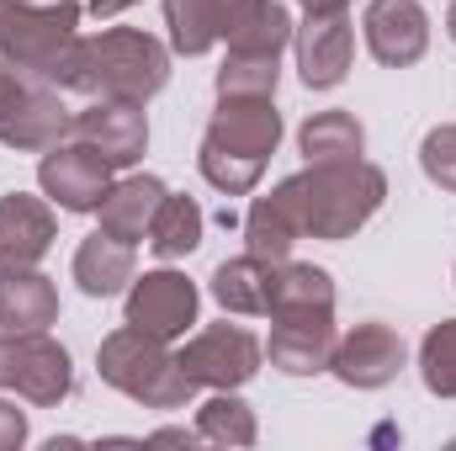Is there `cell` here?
Instances as JSON below:
<instances>
[{
  "label": "cell",
  "instance_id": "f546056e",
  "mask_svg": "<svg viewBox=\"0 0 456 451\" xmlns=\"http://www.w3.org/2000/svg\"><path fill=\"white\" fill-rule=\"evenodd\" d=\"M419 165H425V176H430L441 192H456V122H441V127L425 133Z\"/></svg>",
  "mask_w": 456,
  "mask_h": 451
},
{
  "label": "cell",
  "instance_id": "52a82bcc",
  "mask_svg": "<svg viewBox=\"0 0 456 451\" xmlns=\"http://www.w3.org/2000/svg\"><path fill=\"white\" fill-rule=\"evenodd\" d=\"M0 388L21 393L37 409H53L75 388L69 350L48 330H0Z\"/></svg>",
  "mask_w": 456,
  "mask_h": 451
},
{
  "label": "cell",
  "instance_id": "cb8c5ba5",
  "mask_svg": "<svg viewBox=\"0 0 456 451\" xmlns=\"http://www.w3.org/2000/svg\"><path fill=\"white\" fill-rule=\"evenodd\" d=\"M297 149H303L308 165H345V160H361L366 154V127L350 112H319V117L303 122Z\"/></svg>",
  "mask_w": 456,
  "mask_h": 451
},
{
  "label": "cell",
  "instance_id": "1f68e13d",
  "mask_svg": "<svg viewBox=\"0 0 456 451\" xmlns=\"http://www.w3.org/2000/svg\"><path fill=\"white\" fill-rule=\"evenodd\" d=\"M149 441H154V447H197L202 430H197V425H165V430H154Z\"/></svg>",
  "mask_w": 456,
  "mask_h": 451
},
{
  "label": "cell",
  "instance_id": "277c9868",
  "mask_svg": "<svg viewBox=\"0 0 456 451\" xmlns=\"http://www.w3.org/2000/svg\"><path fill=\"white\" fill-rule=\"evenodd\" d=\"M96 372H102V382H112L117 393H127L143 409H186L197 398V382L186 377L181 356H170L165 340L149 330H133V324L102 340Z\"/></svg>",
  "mask_w": 456,
  "mask_h": 451
},
{
  "label": "cell",
  "instance_id": "8fae6325",
  "mask_svg": "<svg viewBox=\"0 0 456 451\" xmlns=\"http://www.w3.org/2000/svg\"><path fill=\"white\" fill-rule=\"evenodd\" d=\"M361 32H366V48L377 64L387 70H409L425 59L430 48V16L419 0H371L366 16H361Z\"/></svg>",
  "mask_w": 456,
  "mask_h": 451
},
{
  "label": "cell",
  "instance_id": "d6a6232c",
  "mask_svg": "<svg viewBox=\"0 0 456 451\" xmlns=\"http://www.w3.org/2000/svg\"><path fill=\"white\" fill-rule=\"evenodd\" d=\"M303 5V16H330V11H345L350 0H297Z\"/></svg>",
  "mask_w": 456,
  "mask_h": 451
},
{
  "label": "cell",
  "instance_id": "4fadbf2b",
  "mask_svg": "<svg viewBox=\"0 0 456 451\" xmlns=\"http://www.w3.org/2000/svg\"><path fill=\"white\" fill-rule=\"evenodd\" d=\"M292 43H297V70H303V86L308 91H335L345 75H350L355 27H350L345 11L308 16L303 27H292Z\"/></svg>",
  "mask_w": 456,
  "mask_h": 451
},
{
  "label": "cell",
  "instance_id": "e575fe53",
  "mask_svg": "<svg viewBox=\"0 0 456 451\" xmlns=\"http://www.w3.org/2000/svg\"><path fill=\"white\" fill-rule=\"evenodd\" d=\"M446 32H452V43H456V0H452V11H446Z\"/></svg>",
  "mask_w": 456,
  "mask_h": 451
},
{
  "label": "cell",
  "instance_id": "6da1fadb",
  "mask_svg": "<svg viewBox=\"0 0 456 451\" xmlns=\"http://www.w3.org/2000/svg\"><path fill=\"white\" fill-rule=\"evenodd\" d=\"M165 80H170V48L138 27H107L96 37H75V48L53 75L59 91H80L91 102H138V107L159 96Z\"/></svg>",
  "mask_w": 456,
  "mask_h": 451
},
{
  "label": "cell",
  "instance_id": "ffe728a7",
  "mask_svg": "<svg viewBox=\"0 0 456 451\" xmlns=\"http://www.w3.org/2000/svg\"><path fill=\"white\" fill-rule=\"evenodd\" d=\"M138 260H133V244L127 239H117L107 228H96L91 239H80V250H75V282H80V292L86 298H112L122 292L138 271H133Z\"/></svg>",
  "mask_w": 456,
  "mask_h": 451
},
{
  "label": "cell",
  "instance_id": "f1b7e54d",
  "mask_svg": "<svg viewBox=\"0 0 456 451\" xmlns=\"http://www.w3.org/2000/svg\"><path fill=\"white\" fill-rule=\"evenodd\" d=\"M276 80H281V59L228 53L218 70V96H276Z\"/></svg>",
  "mask_w": 456,
  "mask_h": 451
},
{
  "label": "cell",
  "instance_id": "44dd1931",
  "mask_svg": "<svg viewBox=\"0 0 456 451\" xmlns=\"http://www.w3.org/2000/svg\"><path fill=\"white\" fill-rule=\"evenodd\" d=\"M271 287H276V260H260V255H239L213 271V298L228 314H244V319L271 314Z\"/></svg>",
  "mask_w": 456,
  "mask_h": 451
},
{
  "label": "cell",
  "instance_id": "ac0fdd59",
  "mask_svg": "<svg viewBox=\"0 0 456 451\" xmlns=\"http://www.w3.org/2000/svg\"><path fill=\"white\" fill-rule=\"evenodd\" d=\"M59 292L37 266H0V330H48Z\"/></svg>",
  "mask_w": 456,
  "mask_h": 451
},
{
  "label": "cell",
  "instance_id": "3957f363",
  "mask_svg": "<svg viewBox=\"0 0 456 451\" xmlns=\"http://www.w3.org/2000/svg\"><path fill=\"white\" fill-rule=\"evenodd\" d=\"M281 197L292 202V218L303 239H350L355 228L371 224V213L387 197V176L366 160L345 165H308L292 181H281Z\"/></svg>",
  "mask_w": 456,
  "mask_h": 451
},
{
  "label": "cell",
  "instance_id": "5b68a950",
  "mask_svg": "<svg viewBox=\"0 0 456 451\" xmlns=\"http://www.w3.org/2000/svg\"><path fill=\"white\" fill-rule=\"evenodd\" d=\"M80 27V5L59 0V5H27V0H0V59L11 70L43 75L53 80L64 53L75 48Z\"/></svg>",
  "mask_w": 456,
  "mask_h": 451
},
{
  "label": "cell",
  "instance_id": "e0dca14e",
  "mask_svg": "<svg viewBox=\"0 0 456 451\" xmlns=\"http://www.w3.org/2000/svg\"><path fill=\"white\" fill-rule=\"evenodd\" d=\"M53 234L59 224L43 197H27V192L0 197V266H37L53 250Z\"/></svg>",
  "mask_w": 456,
  "mask_h": 451
},
{
  "label": "cell",
  "instance_id": "4dcf8cb0",
  "mask_svg": "<svg viewBox=\"0 0 456 451\" xmlns=\"http://www.w3.org/2000/svg\"><path fill=\"white\" fill-rule=\"evenodd\" d=\"M21 441H27V414L11 398H0V451H16Z\"/></svg>",
  "mask_w": 456,
  "mask_h": 451
},
{
  "label": "cell",
  "instance_id": "8992f818",
  "mask_svg": "<svg viewBox=\"0 0 456 451\" xmlns=\"http://www.w3.org/2000/svg\"><path fill=\"white\" fill-rule=\"evenodd\" d=\"M69 127H75V112L59 102L53 80L0 64V144H11L21 154H43V149L64 144Z\"/></svg>",
  "mask_w": 456,
  "mask_h": 451
},
{
  "label": "cell",
  "instance_id": "d6986e66",
  "mask_svg": "<svg viewBox=\"0 0 456 451\" xmlns=\"http://www.w3.org/2000/svg\"><path fill=\"white\" fill-rule=\"evenodd\" d=\"M159 202H165V181L159 176H127V181H112V192L102 197L96 218H102L107 234L138 244V239H149V224H154Z\"/></svg>",
  "mask_w": 456,
  "mask_h": 451
},
{
  "label": "cell",
  "instance_id": "484cf974",
  "mask_svg": "<svg viewBox=\"0 0 456 451\" xmlns=\"http://www.w3.org/2000/svg\"><path fill=\"white\" fill-rule=\"evenodd\" d=\"M202 208L191 202V197H170L165 192V202H159V213H154V224H149V244H154V255L159 260H181V255H191L197 244H202Z\"/></svg>",
  "mask_w": 456,
  "mask_h": 451
},
{
  "label": "cell",
  "instance_id": "83f0119b",
  "mask_svg": "<svg viewBox=\"0 0 456 451\" xmlns=\"http://www.w3.org/2000/svg\"><path fill=\"white\" fill-rule=\"evenodd\" d=\"M419 377L436 398H456V319L436 324L419 345Z\"/></svg>",
  "mask_w": 456,
  "mask_h": 451
},
{
  "label": "cell",
  "instance_id": "5bb4252c",
  "mask_svg": "<svg viewBox=\"0 0 456 451\" xmlns=\"http://www.w3.org/2000/svg\"><path fill=\"white\" fill-rule=\"evenodd\" d=\"M330 372L345 388H387L403 372V340L387 324H355L350 335L335 340V361Z\"/></svg>",
  "mask_w": 456,
  "mask_h": 451
},
{
  "label": "cell",
  "instance_id": "ba28073f",
  "mask_svg": "<svg viewBox=\"0 0 456 451\" xmlns=\"http://www.w3.org/2000/svg\"><path fill=\"white\" fill-rule=\"evenodd\" d=\"M37 186H43V197L59 202L64 213H96L102 197L112 192V165H107L91 144L64 138V144L43 149V160H37Z\"/></svg>",
  "mask_w": 456,
  "mask_h": 451
},
{
  "label": "cell",
  "instance_id": "7a4b0ae2",
  "mask_svg": "<svg viewBox=\"0 0 456 451\" xmlns=\"http://www.w3.org/2000/svg\"><path fill=\"white\" fill-rule=\"evenodd\" d=\"M276 144H281V112L271 96H218L197 165L224 197H244L260 186Z\"/></svg>",
  "mask_w": 456,
  "mask_h": 451
},
{
  "label": "cell",
  "instance_id": "2e32d148",
  "mask_svg": "<svg viewBox=\"0 0 456 451\" xmlns=\"http://www.w3.org/2000/svg\"><path fill=\"white\" fill-rule=\"evenodd\" d=\"M255 0H165V27H170V48L197 59L208 48H218L228 32L244 21Z\"/></svg>",
  "mask_w": 456,
  "mask_h": 451
},
{
  "label": "cell",
  "instance_id": "30bf717a",
  "mask_svg": "<svg viewBox=\"0 0 456 451\" xmlns=\"http://www.w3.org/2000/svg\"><path fill=\"white\" fill-rule=\"evenodd\" d=\"M197 287L181 271H143L127 282V324L159 340H175L197 324Z\"/></svg>",
  "mask_w": 456,
  "mask_h": 451
},
{
  "label": "cell",
  "instance_id": "9c48e42d",
  "mask_svg": "<svg viewBox=\"0 0 456 451\" xmlns=\"http://www.w3.org/2000/svg\"><path fill=\"white\" fill-rule=\"evenodd\" d=\"M260 340L249 335V330H239V324H213V330H202V335L186 340V350H181V366H186V377L197 382V388H244L255 372H260Z\"/></svg>",
  "mask_w": 456,
  "mask_h": 451
},
{
  "label": "cell",
  "instance_id": "d4e9b609",
  "mask_svg": "<svg viewBox=\"0 0 456 451\" xmlns=\"http://www.w3.org/2000/svg\"><path fill=\"white\" fill-rule=\"evenodd\" d=\"M224 43H228V53L281 59V48L292 43V16H287V5H276V0H255V5L244 11V21L228 32Z\"/></svg>",
  "mask_w": 456,
  "mask_h": 451
},
{
  "label": "cell",
  "instance_id": "7402d4cb",
  "mask_svg": "<svg viewBox=\"0 0 456 451\" xmlns=\"http://www.w3.org/2000/svg\"><path fill=\"white\" fill-rule=\"evenodd\" d=\"M281 314H335L330 271L308 266V260H276V287H271V314L265 319H281Z\"/></svg>",
  "mask_w": 456,
  "mask_h": 451
},
{
  "label": "cell",
  "instance_id": "9a60e30c",
  "mask_svg": "<svg viewBox=\"0 0 456 451\" xmlns=\"http://www.w3.org/2000/svg\"><path fill=\"white\" fill-rule=\"evenodd\" d=\"M265 356L287 377L330 372V361H335V314H281V319H271Z\"/></svg>",
  "mask_w": 456,
  "mask_h": 451
},
{
  "label": "cell",
  "instance_id": "836d02e7",
  "mask_svg": "<svg viewBox=\"0 0 456 451\" xmlns=\"http://www.w3.org/2000/svg\"><path fill=\"white\" fill-rule=\"evenodd\" d=\"M127 5H138V0H91L96 16H117V11H127Z\"/></svg>",
  "mask_w": 456,
  "mask_h": 451
},
{
  "label": "cell",
  "instance_id": "4316f807",
  "mask_svg": "<svg viewBox=\"0 0 456 451\" xmlns=\"http://www.w3.org/2000/svg\"><path fill=\"white\" fill-rule=\"evenodd\" d=\"M197 430L208 447H255V409L244 398H233V388H218L197 409Z\"/></svg>",
  "mask_w": 456,
  "mask_h": 451
},
{
  "label": "cell",
  "instance_id": "603a6c76",
  "mask_svg": "<svg viewBox=\"0 0 456 451\" xmlns=\"http://www.w3.org/2000/svg\"><path fill=\"white\" fill-rule=\"evenodd\" d=\"M297 239H303V228L292 218V202L281 197V186H276L271 197H255V202H249V213H244V244H249V255H260V260H287Z\"/></svg>",
  "mask_w": 456,
  "mask_h": 451
},
{
  "label": "cell",
  "instance_id": "7c38bea8",
  "mask_svg": "<svg viewBox=\"0 0 456 451\" xmlns=\"http://www.w3.org/2000/svg\"><path fill=\"white\" fill-rule=\"evenodd\" d=\"M69 138L91 144L112 170H127L149 149V117H143L138 102H91L86 112H75Z\"/></svg>",
  "mask_w": 456,
  "mask_h": 451
}]
</instances>
